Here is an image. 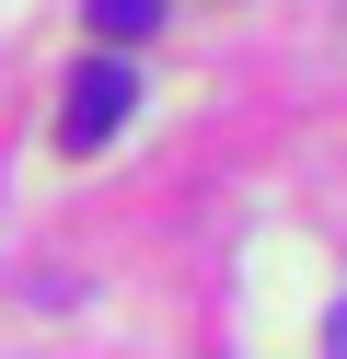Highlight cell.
Segmentation results:
<instances>
[{
	"mask_svg": "<svg viewBox=\"0 0 347 359\" xmlns=\"http://www.w3.org/2000/svg\"><path fill=\"white\" fill-rule=\"evenodd\" d=\"M81 24L104 35V47H139V35L162 24V0H81Z\"/></svg>",
	"mask_w": 347,
	"mask_h": 359,
	"instance_id": "cell-2",
	"label": "cell"
},
{
	"mask_svg": "<svg viewBox=\"0 0 347 359\" xmlns=\"http://www.w3.org/2000/svg\"><path fill=\"white\" fill-rule=\"evenodd\" d=\"M128 104H139V70H128V58H81V70H69L58 140H69V151H104L116 128H128Z\"/></svg>",
	"mask_w": 347,
	"mask_h": 359,
	"instance_id": "cell-1",
	"label": "cell"
},
{
	"mask_svg": "<svg viewBox=\"0 0 347 359\" xmlns=\"http://www.w3.org/2000/svg\"><path fill=\"white\" fill-rule=\"evenodd\" d=\"M324 359H347V302H336V313H324Z\"/></svg>",
	"mask_w": 347,
	"mask_h": 359,
	"instance_id": "cell-3",
	"label": "cell"
}]
</instances>
